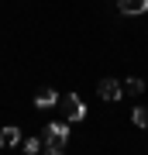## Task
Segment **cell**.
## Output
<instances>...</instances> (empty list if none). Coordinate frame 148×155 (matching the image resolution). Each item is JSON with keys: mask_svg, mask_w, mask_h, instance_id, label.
Here are the masks:
<instances>
[{"mask_svg": "<svg viewBox=\"0 0 148 155\" xmlns=\"http://www.w3.org/2000/svg\"><path fill=\"white\" fill-rule=\"evenodd\" d=\"M124 97H138V93H141V90H145V83H141V76H127L124 79Z\"/></svg>", "mask_w": 148, "mask_h": 155, "instance_id": "52a82bcc", "label": "cell"}, {"mask_svg": "<svg viewBox=\"0 0 148 155\" xmlns=\"http://www.w3.org/2000/svg\"><path fill=\"white\" fill-rule=\"evenodd\" d=\"M97 93H100V100L114 104V100H121V97H124V86L117 83L114 76H107V79H100V83H97Z\"/></svg>", "mask_w": 148, "mask_h": 155, "instance_id": "3957f363", "label": "cell"}, {"mask_svg": "<svg viewBox=\"0 0 148 155\" xmlns=\"http://www.w3.org/2000/svg\"><path fill=\"white\" fill-rule=\"evenodd\" d=\"M17 145H21V127L14 124L0 127V148H17Z\"/></svg>", "mask_w": 148, "mask_h": 155, "instance_id": "5b68a950", "label": "cell"}, {"mask_svg": "<svg viewBox=\"0 0 148 155\" xmlns=\"http://www.w3.org/2000/svg\"><path fill=\"white\" fill-rule=\"evenodd\" d=\"M45 152L48 155H62L66 152V145H69V127L66 124H45Z\"/></svg>", "mask_w": 148, "mask_h": 155, "instance_id": "6da1fadb", "label": "cell"}, {"mask_svg": "<svg viewBox=\"0 0 148 155\" xmlns=\"http://www.w3.org/2000/svg\"><path fill=\"white\" fill-rule=\"evenodd\" d=\"M131 121H134L138 127H148V104H141V107H134V110H131Z\"/></svg>", "mask_w": 148, "mask_h": 155, "instance_id": "ba28073f", "label": "cell"}, {"mask_svg": "<svg viewBox=\"0 0 148 155\" xmlns=\"http://www.w3.org/2000/svg\"><path fill=\"white\" fill-rule=\"evenodd\" d=\"M21 148L31 155V152H41V148H45V141H38V138H28V141H21Z\"/></svg>", "mask_w": 148, "mask_h": 155, "instance_id": "9c48e42d", "label": "cell"}, {"mask_svg": "<svg viewBox=\"0 0 148 155\" xmlns=\"http://www.w3.org/2000/svg\"><path fill=\"white\" fill-rule=\"evenodd\" d=\"M59 104V93H55L52 86H41L38 93H35V107H55Z\"/></svg>", "mask_w": 148, "mask_h": 155, "instance_id": "8992f818", "label": "cell"}, {"mask_svg": "<svg viewBox=\"0 0 148 155\" xmlns=\"http://www.w3.org/2000/svg\"><path fill=\"white\" fill-rule=\"evenodd\" d=\"M117 11L127 17H141L148 11V0H117Z\"/></svg>", "mask_w": 148, "mask_h": 155, "instance_id": "277c9868", "label": "cell"}, {"mask_svg": "<svg viewBox=\"0 0 148 155\" xmlns=\"http://www.w3.org/2000/svg\"><path fill=\"white\" fill-rule=\"evenodd\" d=\"M59 107H62V114H66L69 121H83V117H86V104H83L76 93H62L59 97Z\"/></svg>", "mask_w": 148, "mask_h": 155, "instance_id": "7a4b0ae2", "label": "cell"}]
</instances>
